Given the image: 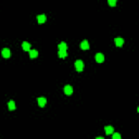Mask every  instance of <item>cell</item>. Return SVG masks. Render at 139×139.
Listing matches in <instances>:
<instances>
[{"label": "cell", "instance_id": "17", "mask_svg": "<svg viewBox=\"0 0 139 139\" xmlns=\"http://www.w3.org/2000/svg\"><path fill=\"white\" fill-rule=\"evenodd\" d=\"M96 139H104V138H103V137H97Z\"/></svg>", "mask_w": 139, "mask_h": 139}, {"label": "cell", "instance_id": "10", "mask_svg": "<svg viewBox=\"0 0 139 139\" xmlns=\"http://www.w3.org/2000/svg\"><path fill=\"white\" fill-rule=\"evenodd\" d=\"M46 15L45 14H40V15L37 16V21H38V23H44V22H46Z\"/></svg>", "mask_w": 139, "mask_h": 139}, {"label": "cell", "instance_id": "8", "mask_svg": "<svg viewBox=\"0 0 139 139\" xmlns=\"http://www.w3.org/2000/svg\"><path fill=\"white\" fill-rule=\"evenodd\" d=\"M22 48H23V50H25V51H29V50H31V44L27 42V41H24L23 44H22Z\"/></svg>", "mask_w": 139, "mask_h": 139}, {"label": "cell", "instance_id": "4", "mask_svg": "<svg viewBox=\"0 0 139 139\" xmlns=\"http://www.w3.org/2000/svg\"><path fill=\"white\" fill-rule=\"evenodd\" d=\"M58 48H59V51H66V49H67V46H66V44L65 42H60L59 45H58Z\"/></svg>", "mask_w": 139, "mask_h": 139}, {"label": "cell", "instance_id": "6", "mask_svg": "<svg viewBox=\"0 0 139 139\" xmlns=\"http://www.w3.org/2000/svg\"><path fill=\"white\" fill-rule=\"evenodd\" d=\"M1 53H2V57L3 58H9L11 56V51L8 49V48H5V49H2Z\"/></svg>", "mask_w": 139, "mask_h": 139}, {"label": "cell", "instance_id": "3", "mask_svg": "<svg viewBox=\"0 0 139 139\" xmlns=\"http://www.w3.org/2000/svg\"><path fill=\"white\" fill-rule=\"evenodd\" d=\"M96 61L98 62V63H102L103 61H104V56H103L102 53H97L96 54V57H95Z\"/></svg>", "mask_w": 139, "mask_h": 139}, {"label": "cell", "instance_id": "14", "mask_svg": "<svg viewBox=\"0 0 139 139\" xmlns=\"http://www.w3.org/2000/svg\"><path fill=\"white\" fill-rule=\"evenodd\" d=\"M58 54H59V57H60V58H65V57L67 56L66 51H59V52H58Z\"/></svg>", "mask_w": 139, "mask_h": 139}, {"label": "cell", "instance_id": "5", "mask_svg": "<svg viewBox=\"0 0 139 139\" xmlns=\"http://www.w3.org/2000/svg\"><path fill=\"white\" fill-rule=\"evenodd\" d=\"M80 48L83 50H88L89 49V42L87 40H83L82 44H80Z\"/></svg>", "mask_w": 139, "mask_h": 139}, {"label": "cell", "instance_id": "11", "mask_svg": "<svg viewBox=\"0 0 139 139\" xmlns=\"http://www.w3.org/2000/svg\"><path fill=\"white\" fill-rule=\"evenodd\" d=\"M8 108H9V110H11V111L15 110V102L13 100H10L8 102Z\"/></svg>", "mask_w": 139, "mask_h": 139}, {"label": "cell", "instance_id": "2", "mask_svg": "<svg viewBox=\"0 0 139 139\" xmlns=\"http://www.w3.org/2000/svg\"><path fill=\"white\" fill-rule=\"evenodd\" d=\"M64 93H65V95L71 96L73 93V87L71 85H66L64 87Z\"/></svg>", "mask_w": 139, "mask_h": 139}, {"label": "cell", "instance_id": "9", "mask_svg": "<svg viewBox=\"0 0 139 139\" xmlns=\"http://www.w3.org/2000/svg\"><path fill=\"white\" fill-rule=\"evenodd\" d=\"M114 42L117 47H122L124 45V39L123 38H115L114 39Z\"/></svg>", "mask_w": 139, "mask_h": 139}, {"label": "cell", "instance_id": "16", "mask_svg": "<svg viewBox=\"0 0 139 139\" xmlns=\"http://www.w3.org/2000/svg\"><path fill=\"white\" fill-rule=\"evenodd\" d=\"M109 5H110L111 7H114V5H116V0H109Z\"/></svg>", "mask_w": 139, "mask_h": 139}, {"label": "cell", "instance_id": "15", "mask_svg": "<svg viewBox=\"0 0 139 139\" xmlns=\"http://www.w3.org/2000/svg\"><path fill=\"white\" fill-rule=\"evenodd\" d=\"M113 136H112V139H121V135L119 134V133H114V134H112Z\"/></svg>", "mask_w": 139, "mask_h": 139}, {"label": "cell", "instance_id": "13", "mask_svg": "<svg viewBox=\"0 0 139 139\" xmlns=\"http://www.w3.org/2000/svg\"><path fill=\"white\" fill-rule=\"evenodd\" d=\"M29 57L32 58V59H34V58H36L37 56H38V51L37 50H29Z\"/></svg>", "mask_w": 139, "mask_h": 139}, {"label": "cell", "instance_id": "7", "mask_svg": "<svg viewBox=\"0 0 139 139\" xmlns=\"http://www.w3.org/2000/svg\"><path fill=\"white\" fill-rule=\"evenodd\" d=\"M38 104H39V107H41V108H44L45 106H46V103H47V99L46 98H38Z\"/></svg>", "mask_w": 139, "mask_h": 139}, {"label": "cell", "instance_id": "12", "mask_svg": "<svg viewBox=\"0 0 139 139\" xmlns=\"http://www.w3.org/2000/svg\"><path fill=\"white\" fill-rule=\"evenodd\" d=\"M104 130H106V134L107 135H111V134H113L114 128L112 126H106V127H104Z\"/></svg>", "mask_w": 139, "mask_h": 139}, {"label": "cell", "instance_id": "1", "mask_svg": "<svg viewBox=\"0 0 139 139\" xmlns=\"http://www.w3.org/2000/svg\"><path fill=\"white\" fill-rule=\"evenodd\" d=\"M75 67L77 70L78 72H82L83 69H84V63H83L82 60H77V61L75 62Z\"/></svg>", "mask_w": 139, "mask_h": 139}]
</instances>
